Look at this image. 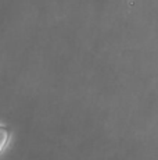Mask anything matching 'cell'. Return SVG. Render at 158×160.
Here are the masks:
<instances>
[{
	"mask_svg": "<svg viewBox=\"0 0 158 160\" xmlns=\"http://www.w3.org/2000/svg\"><path fill=\"white\" fill-rule=\"evenodd\" d=\"M4 141H6V132L0 128V148L3 146V143H4Z\"/></svg>",
	"mask_w": 158,
	"mask_h": 160,
	"instance_id": "6da1fadb",
	"label": "cell"
}]
</instances>
